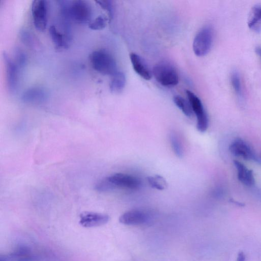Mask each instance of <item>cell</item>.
Returning a JSON list of instances; mask_svg holds the SVG:
<instances>
[{
  "label": "cell",
  "instance_id": "cell-1",
  "mask_svg": "<svg viewBox=\"0 0 261 261\" xmlns=\"http://www.w3.org/2000/svg\"><path fill=\"white\" fill-rule=\"evenodd\" d=\"M62 13L66 19L72 20L75 23L83 24L90 22L93 16V10L90 4L83 0L74 1H63Z\"/></svg>",
  "mask_w": 261,
  "mask_h": 261
},
{
  "label": "cell",
  "instance_id": "cell-2",
  "mask_svg": "<svg viewBox=\"0 0 261 261\" xmlns=\"http://www.w3.org/2000/svg\"><path fill=\"white\" fill-rule=\"evenodd\" d=\"M92 67L99 73L112 76L118 71L117 64L113 57L108 52L100 50L90 55Z\"/></svg>",
  "mask_w": 261,
  "mask_h": 261
},
{
  "label": "cell",
  "instance_id": "cell-3",
  "mask_svg": "<svg viewBox=\"0 0 261 261\" xmlns=\"http://www.w3.org/2000/svg\"><path fill=\"white\" fill-rule=\"evenodd\" d=\"M153 75L156 81L165 87L176 86L179 81V75L176 69L167 63H160L153 68Z\"/></svg>",
  "mask_w": 261,
  "mask_h": 261
},
{
  "label": "cell",
  "instance_id": "cell-4",
  "mask_svg": "<svg viewBox=\"0 0 261 261\" xmlns=\"http://www.w3.org/2000/svg\"><path fill=\"white\" fill-rule=\"evenodd\" d=\"M214 39V31L210 26L203 27L196 36L193 49L198 57L206 55L211 50Z\"/></svg>",
  "mask_w": 261,
  "mask_h": 261
},
{
  "label": "cell",
  "instance_id": "cell-5",
  "mask_svg": "<svg viewBox=\"0 0 261 261\" xmlns=\"http://www.w3.org/2000/svg\"><path fill=\"white\" fill-rule=\"evenodd\" d=\"M188 100L191 104L194 112L197 119V129L199 132H205L209 126L207 113L199 98L193 92H186Z\"/></svg>",
  "mask_w": 261,
  "mask_h": 261
},
{
  "label": "cell",
  "instance_id": "cell-6",
  "mask_svg": "<svg viewBox=\"0 0 261 261\" xmlns=\"http://www.w3.org/2000/svg\"><path fill=\"white\" fill-rule=\"evenodd\" d=\"M32 15L36 30L40 32H44L48 23V5L43 0H36L32 5Z\"/></svg>",
  "mask_w": 261,
  "mask_h": 261
},
{
  "label": "cell",
  "instance_id": "cell-7",
  "mask_svg": "<svg viewBox=\"0 0 261 261\" xmlns=\"http://www.w3.org/2000/svg\"><path fill=\"white\" fill-rule=\"evenodd\" d=\"M230 152L234 156L241 157L245 160L261 163L256 152L244 140L238 138L231 143L229 147Z\"/></svg>",
  "mask_w": 261,
  "mask_h": 261
},
{
  "label": "cell",
  "instance_id": "cell-8",
  "mask_svg": "<svg viewBox=\"0 0 261 261\" xmlns=\"http://www.w3.org/2000/svg\"><path fill=\"white\" fill-rule=\"evenodd\" d=\"M3 59L5 66L6 79L9 93L14 94L18 89L19 82V67L14 61L6 54Z\"/></svg>",
  "mask_w": 261,
  "mask_h": 261
},
{
  "label": "cell",
  "instance_id": "cell-9",
  "mask_svg": "<svg viewBox=\"0 0 261 261\" xmlns=\"http://www.w3.org/2000/svg\"><path fill=\"white\" fill-rule=\"evenodd\" d=\"M107 178L115 188H123L130 190H136L141 186L139 179L125 173H115Z\"/></svg>",
  "mask_w": 261,
  "mask_h": 261
},
{
  "label": "cell",
  "instance_id": "cell-10",
  "mask_svg": "<svg viewBox=\"0 0 261 261\" xmlns=\"http://www.w3.org/2000/svg\"><path fill=\"white\" fill-rule=\"evenodd\" d=\"M79 224L86 228L98 227L103 226L109 221V216L105 214L84 212L80 215Z\"/></svg>",
  "mask_w": 261,
  "mask_h": 261
},
{
  "label": "cell",
  "instance_id": "cell-11",
  "mask_svg": "<svg viewBox=\"0 0 261 261\" xmlns=\"http://www.w3.org/2000/svg\"><path fill=\"white\" fill-rule=\"evenodd\" d=\"M149 215L141 210H132L128 211L120 217V222L128 226L144 225L149 222Z\"/></svg>",
  "mask_w": 261,
  "mask_h": 261
},
{
  "label": "cell",
  "instance_id": "cell-12",
  "mask_svg": "<svg viewBox=\"0 0 261 261\" xmlns=\"http://www.w3.org/2000/svg\"><path fill=\"white\" fill-rule=\"evenodd\" d=\"M48 93L40 87H34L25 91L22 97L24 102L31 104H41L48 99Z\"/></svg>",
  "mask_w": 261,
  "mask_h": 261
},
{
  "label": "cell",
  "instance_id": "cell-13",
  "mask_svg": "<svg viewBox=\"0 0 261 261\" xmlns=\"http://www.w3.org/2000/svg\"><path fill=\"white\" fill-rule=\"evenodd\" d=\"M130 57L136 73L145 80H151L152 78L153 72L146 61L142 57L135 53L130 54Z\"/></svg>",
  "mask_w": 261,
  "mask_h": 261
},
{
  "label": "cell",
  "instance_id": "cell-14",
  "mask_svg": "<svg viewBox=\"0 0 261 261\" xmlns=\"http://www.w3.org/2000/svg\"><path fill=\"white\" fill-rule=\"evenodd\" d=\"M35 257L30 249L26 246H20L13 252L0 255V261H35Z\"/></svg>",
  "mask_w": 261,
  "mask_h": 261
},
{
  "label": "cell",
  "instance_id": "cell-15",
  "mask_svg": "<svg viewBox=\"0 0 261 261\" xmlns=\"http://www.w3.org/2000/svg\"><path fill=\"white\" fill-rule=\"evenodd\" d=\"M234 163L237 170L239 180L244 185L248 186L254 185L255 180L253 171L238 161H235Z\"/></svg>",
  "mask_w": 261,
  "mask_h": 261
},
{
  "label": "cell",
  "instance_id": "cell-16",
  "mask_svg": "<svg viewBox=\"0 0 261 261\" xmlns=\"http://www.w3.org/2000/svg\"><path fill=\"white\" fill-rule=\"evenodd\" d=\"M126 78L124 72L118 71L112 76L110 83L111 92L115 94L121 93L125 87Z\"/></svg>",
  "mask_w": 261,
  "mask_h": 261
},
{
  "label": "cell",
  "instance_id": "cell-17",
  "mask_svg": "<svg viewBox=\"0 0 261 261\" xmlns=\"http://www.w3.org/2000/svg\"><path fill=\"white\" fill-rule=\"evenodd\" d=\"M230 81L232 88L237 98L239 101H242L244 99L243 87L240 74L237 71L235 70L231 72Z\"/></svg>",
  "mask_w": 261,
  "mask_h": 261
},
{
  "label": "cell",
  "instance_id": "cell-18",
  "mask_svg": "<svg viewBox=\"0 0 261 261\" xmlns=\"http://www.w3.org/2000/svg\"><path fill=\"white\" fill-rule=\"evenodd\" d=\"M248 26L251 30L255 32H259L261 30V5H255L252 9Z\"/></svg>",
  "mask_w": 261,
  "mask_h": 261
},
{
  "label": "cell",
  "instance_id": "cell-19",
  "mask_svg": "<svg viewBox=\"0 0 261 261\" xmlns=\"http://www.w3.org/2000/svg\"><path fill=\"white\" fill-rule=\"evenodd\" d=\"M173 101L176 105L187 117L191 118L193 117L194 111L189 100L187 101L183 98L177 96L174 97Z\"/></svg>",
  "mask_w": 261,
  "mask_h": 261
},
{
  "label": "cell",
  "instance_id": "cell-20",
  "mask_svg": "<svg viewBox=\"0 0 261 261\" xmlns=\"http://www.w3.org/2000/svg\"><path fill=\"white\" fill-rule=\"evenodd\" d=\"M49 34L52 41L57 48L62 49L67 47L68 45L63 35L57 30L54 26H50Z\"/></svg>",
  "mask_w": 261,
  "mask_h": 261
},
{
  "label": "cell",
  "instance_id": "cell-21",
  "mask_svg": "<svg viewBox=\"0 0 261 261\" xmlns=\"http://www.w3.org/2000/svg\"><path fill=\"white\" fill-rule=\"evenodd\" d=\"M170 142L172 149L176 155L182 158L184 155V149L180 139L175 133H172L170 135Z\"/></svg>",
  "mask_w": 261,
  "mask_h": 261
},
{
  "label": "cell",
  "instance_id": "cell-22",
  "mask_svg": "<svg viewBox=\"0 0 261 261\" xmlns=\"http://www.w3.org/2000/svg\"><path fill=\"white\" fill-rule=\"evenodd\" d=\"M148 181L152 187L159 191L165 190L167 186L165 180L162 176L158 175L148 177Z\"/></svg>",
  "mask_w": 261,
  "mask_h": 261
},
{
  "label": "cell",
  "instance_id": "cell-23",
  "mask_svg": "<svg viewBox=\"0 0 261 261\" xmlns=\"http://www.w3.org/2000/svg\"><path fill=\"white\" fill-rule=\"evenodd\" d=\"M14 63L19 68L24 67L27 64V57L24 52L17 49L14 52Z\"/></svg>",
  "mask_w": 261,
  "mask_h": 261
},
{
  "label": "cell",
  "instance_id": "cell-24",
  "mask_svg": "<svg viewBox=\"0 0 261 261\" xmlns=\"http://www.w3.org/2000/svg\"><path fill=\"white\" fill-rule=\"evenodd\" d=\"M107 25L106 19L102 16H99L94 21L89 24V28L91 30L97 31L103 30Z\"/></svg>",
  "mask_w": 261,
  "mask_h": 261
},
{
  "label": "cell",
  "instance_id": "cell-25",
  "mask_svg": "<svg viewBox=\"0 0 261 261\" xmlns=\"http://www.w3.org/2000/svg\"><path fill=\"white\" fill-rule=\"evenodd\" d=\"M96 189L100 192H107L113 190L115 189V188L106 178L98 183L96 186Z\"/></svg>",
  "mask_w": 261,
  "mask_h": 261
},
{
  "label": "cell",
  "instance_id": "cell-26",
  "mask_svg": "<svg viewBox=\"0 0 261 261\" xmlns=\"http://www.w3.org/2000/svg\"><path fill=\"white\" fill-rule=\"evenodd\" d=\"M21 39L24 44L28 47H33L35 42L34 38L32 34L26 31H23L21 33Z\"/></svg>",
  "mask_w": 261,
  "mask_h": 261
},
{
  "label": "cell",
  "instance_id": "cell-27",
  "mask_svg": "<svg viewBox=\"0 0 261 261\" xmlns=\"http://www.w3.org/2000/svg\"><path fill=\"white\" fill-rule=\"evenodd\" d=\"M98 5L103 9L106 10L110 19L113 18V7L112 2L110 1H96Z\"/></svg>",
  "mask_w": 261,
  "mask_h": 261
},
{
  "label": "cell",
  "instance_id": "cell-28",
  "mask_svg": "<svg viewBox=\"0 0 261 261\" xmlns=\"http://www.w3.org/2000/svg\"><path fill=\"white\" fill-rule=\"evenodd\" d=\"M245 255L242 252L239 253L236 261H245Z\"/></svg>",
  "mask_w": 261,
  "mask_h": 261
},
{
  "label": "cell",
  "instance_id": "cell-29",
  "mask_svg": "<svg viewBox=\"0 0 261 261\" xmlns=\"http://www.w3.org/2000/svg\"><path fill=\"white\" fill-rule=\"evenodd\" d=\"M255 52L261 61V46L257 47L255 49Z\"/></svg>",
  "mask_w": 261,
  "mask_h": 261
}]
</instances>
